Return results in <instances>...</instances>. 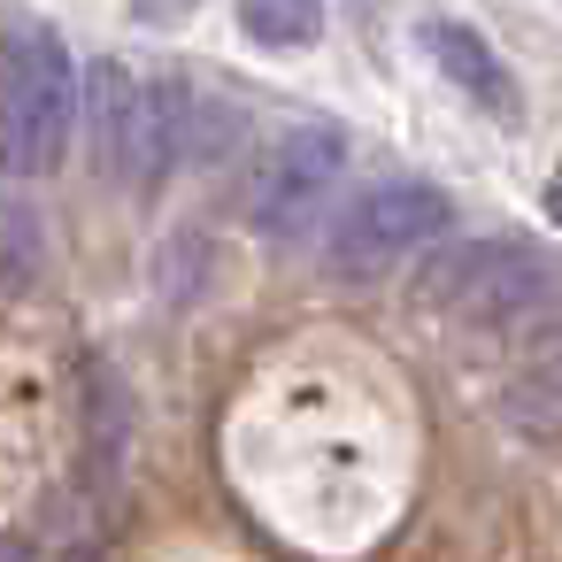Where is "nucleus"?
<instances>
[{"mask_svg": "<svg viewBox=\"0 0 562 562\" xmlns=\"http://www.w3.org/2000/svg\"><path fill=\"white\" fill-rule=\"evenodd\" d=\"M416 316L485 331V339H516V331H547L562 324V255L531 247V239H470V247H439L424 255L416 285H408Z\"/></svg>", "mask_w": 562, "mask_h": 562, "instance_id": "nucleus-1", "label": "nucleus"}, {"mask_svg": "<svg viewBox=\"0 0 562 562\" xmlns=\"http://www.w3.org/2000/svg\"><path fill=\"white\" fill-rule=\"evenodd\" d=\"M78 116L93 139V170L109 186L155 193L186 155V86H170L124 55H101L93 70H78Z\"/></svg>", "mask_w": 562, "mask_h": 562, "instance_id": "nucleus-2", "label": "nucleus"}, {"mask_svg": "<svg viewBox=\"0 0 562 562\" xmlns=\"http://www.w3.org/2000/svg\"><path fill=\"white\" fill-rule=\"evenodd\" d=\"M78 132V63L47 16H0V178H55Z\"/></svg>", "mask_w": 562, "mask_h": 562, "instance_id": "nucleus-3", "label": "nucleus"}, {"mask_svg": "<svg viewBox=\"0 0 562 562\" xmlns=\"http://www.w3.org/2000/svg\"><path fill=\"white\" fill-rule=\"evenodd\" d=\"M447 224H454V201H447L439 186H424V178H385V186H362V193L347 201V216L331 224L324 255H331L339 278H370V270H385V262L424 255Z\"/></svg>", "mask_w": 562, "mask_h": 562, "instance_id": "nucleus-4", "label": "nucleus"}, {"mask_svg": "<svg viewBox=\"0 0 562 562\" xmlns=\"http://www.w3.org/2000/svg\"><path fill=\"white\" fill-rule=\"evenodd\" d=\"M347 178V132L324 116H301L285 132H270L247 162V216L255 232H293L331 186Z\"/></svg>", "mask_w": 562, "mask_h": 562, "instance_id": "nucleus-5", "label": "nucleus"}, {"mask_svg": "<svg viewBox=\"0 0 562 562\" xmlns=\"http://www.w3.org/2000/svg\"><path fill=\"white\" fill-rule=\"evenodd\" d=\"M416 47L431 55V70H439L470 109H485L493 124H524V93H516L508 63L485 47V32H470V24H454V16H424V24H416Z\"/></svg>", "mask_w": 562, "mask_h": 562, "instance_id": "nucleus-6", "label": "nucleus"}, {"mask_svg": "<svg viewBox=\"0 0 562 562\" xmlns=\"http://www.w3.org/2000/svg\"><path fill=\"white\" fill-rule=\"evenodd\" d=\"M324 0H239V32L255 40V47H270V55H301V47H316L324 40Z\"/></svg>", "mask_w": 562, "mask_h": 562, "instance_id": "nucleus-7", "label": "nucleus"}, {"mask_svg": "<svg viewBox=\"0 0 562 562\" xmlns=\"http://www.w3.org/2000/svg\"><path fill=\"white\" fill-rule=\"evenodd\" d=\"M47 270V224L32 201L0 193V293H32Z\"/></svg>", "mask_w": 562, "mask_h": 562, "instance_id": "nucleus-8", "label": "nucleus"}, {"mask_svg": "<svg viewBox=\"0 0 562 562\" xmlns=\"http://www.w3.org/2000/svg\"><path fill=\"white\" fill-rule=\"evenodd\" d=\"M508 416H516L524 431H562V355H554L547 370H531V378L508 393Z\"/></svg>", "mask_w": 562, "mask_h": 562, "instance_id": "nucleus-9", "label": "nucleus"}, {"mask_svg": "<svg viewBox=\"0 0 562 562\" xmlns=\"http://www.w3.org/2000/svg\"><path fill=\"white\" fill-rule=\"evenodd\" d=\"M193 9H201V0H132V16H139V24H186Z\"/></svg>", "mask_w": 562, "mask_h": 562, "instance_id": "nucleus-10", "label": "nucleus"}, {"mask_svg": "<svg viewBox=\"0 0 562 562\" xmlns=\"http://www.w3.org/2000/svg\"><path fill=\"white\" fill-rule=\"evenodd\" d=\"M547 216L562 224V162H554V178H547Z\"/></svg>", "mask_w": 562, "mask_h": 562, "instance_id": "nucleus-11", "label": "nucleus"}]
</instances>
